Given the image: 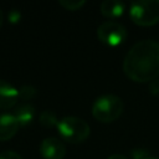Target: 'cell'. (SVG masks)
<instances>
[{
	"instance_id": "ffe728a7",
	"label": "cell",
	"mask_w": 159,
	"mask_h": 159,
	"mask_svg": "<svg viewBox=\"0 0 159 159\" xmlns=\"http://www.w3.org/2000/svg\"><path fill=\"white\" fill-rule=\"evenodd\" d=\"M143 159H159L158 157H152V155H149V157H145V158H143Z\"/></svg>"
},
{
	"instance_id": "2e32d148",
	"label": "cell",
	"mask_w": 159,
	"mask_h": 159,
	"mask_svg": "<svg viewBox=\"0 0 159 159\" xmlns=\"http://www.w3.org/2000/svg\"><path fill=\"white\" fill-rule=\"evenodd\" d=\"M20 19H21V14H20V11H19L17 9H11V10L9 11V14H7V20H9V22L16 24V22H19Z\"/></svg>"
},
{
	"instance_id": "ba28073f",
	"label": "cell",
	"mask_w": 159,
	"mask_h": 159,
	"mask_svg": "<svg viewBox=\"0 0 159 159\" xmlns=\"http://www.w3.org/2000/svg\"><path fill=\"white\" fill-rule=\"evenodd\" d=\"M20 124L12 113L0 114V142L10 140L19 130Z\"/></svg>"
},
{
	"instance_id": "52a82bcc",
	"label": "cell",
	"mask_w": 159,
	"mask_h": 159,
	"mask_svg": "<svg viewBox=\"0 0 159 159\" xmlns=\"http://www.w3.org/2000/svg\"><path fill=\"white\" fill-rule=\"evenodd\" d=\"M19 101V88L10 82L0 80V109H10Z\"/></svg>"
},
{
	"instance_id": "e0dca14e",
	"label": "cell",
	"mask_w": 159,
	"mask_h": 159,
	"mask_svg": "<svg viewBox=\"0 0 159 159\" xmlns=\"http://www.w3.org/2000/svg\"><path fill=\"white\" fill-rule=\"evenodd\" d=\"M149 91L154 96H159V77L149 82Z\"/></svg>"
},
{
	"instance_id": "44dd1931",
	"label": "cell",
	"mask_w": 159,
	"mask_h": 159,
	"mask_svg": "<svg viewBox=\"0 0 159 159\" xmlns=\"http://www.w3.org/2000/svg\"><path fill=\"white\" fill-rule=\"evenodd\" d=\"M158 43H159V40H158Z\"/></svg>"
},
{
	"instance_id": "d6986e66",
	"label": "cell",
	"mask_w": 159,
	"mask_h": 159,
	"mask_svg": "<svg viewBox=\"0 0 159 159\" xmlns=\"http://www.w3.org/2000/svg\"><path fill=\"white\" fill-rule=\"evenodd\" d=\"M2 22H4V12H2L1 9H0V27H1Z\"/></svg>"
},
{
	"instance_id": "6da1fadb",
	"label": "cell",
	"mask_w": 159,
	"mask_h": 159,
	"mask_svg": "<svg viewBox=\"0 0 159 159\" xmlns=\"http://www.w3.org/2000/svg\"><path fill=\"white\" fill-rule=\"evenodd\" d=\"M122 68L134 82H152L159 77V43L142 40L134 43L124 56Z\"/></svg>"
},
{
	"instance_id": "7a4b0ae2",
	"label": "cell",
	"mask_w": 159,
	"mask_h": 159,
	"mask_svg": "<svg viewBox=\"0 0 159 159\" xmlns=\"http://www.w3.org/2000/svg\"><path fill=\"white\" fill-rule=\"evenodd\" d=\"M124 109V103L116 94H103L96 98L92 104V116L103 123H109L120 117Z\"/></svg>"
},
{
	"instance_id": "4fadbf2b",
	"label": "cell",
	"mask_w": 159,
	"mask_h": 159,
	"mask_svg": "<svg viewBox=\"0 0 159 159\" xmlns=\"http://www.w3.org/2000/svg\"><path fill=\"white\" fill-rule=\"evenodd\" d=\"M58 2L62 7H65L66 10H70V11L80 10L86 4L84 0H60Z\"/></svg>"
},
{
	"instance_id": "7c38bea8",
	"label": "cell",
	"mask_w": 159,
	"mask_h": 159,
	"mask_svg": "<svg viewBox=\"0 0 159 159\" xmlns=\"http://www.w3.org/2000/svg\"><path fill=\"white\" fill-rule=\"evenodd\" d=\"M36 88L31 84H25L19 88V101H30L36 96Z\"/></svg>"
},
{
	"instance_id": "3957f363",
	"label": "cell",
	"mask_w": 159,
	"mask_h": 159,
	"mask_svg": "<svg viewBox=\"0 0 159 159\" xmlns=\"http://www.w3.org/2000/svg\"><path fill=\"white\" fill-rule=\"evenodd\" d=\"M56 127L60 135L66 142H70L73 144L84 142L91 133V128L88 123L84 119L75 116L63 117L62 119L58 120Z\"/></svg>"
},
{
	"instance_id": "8fae6325",
	"label": "cell",
	"mask_w": 159,
	"mask_h": 159,
	"mask_svg": "<svg viewBox=\"0 0 159 159\" xmlns=\"http://www.w3.org/2000/svg\"><path fill=\"white\" fill-rule=\"evenodd\" d=\"M40 123L45 127H53V125H57L58 120H57V116L53 111L51 109H45L41 112L40 114V118H39Z\"/></svg>"
},
{
	"instance_id": "277c9868",
	"label": "cell",
	"mask_w": 159,
	"mask_h": 159,
	"mask_svg": "<svg viewBox=\"0 0 159 159\" xmlns=\"http://www.w3.org/2000/svg\"><path fill=\"white\" fill-rule=\"evenodd\" d=\"M130 20L139 26H153L159 22V0H138L129 6Z\"/></svg>"
},
{
	"instance_id": "5b68a950",
	"label": "cell",
	"mask_w": 159,
	"mask_h": 159,
	"mask_svg": "<svg viewBox=\"0 0 159 159\" xmlns=\"http://www.w3.org/2000/svg\"><path fill=\"white\" fill-rule=\"evenodd\" d=\"M98 40L107 46H119L127 39L125 27L117 21H104L97 27Z\"/></svg>"
},
{
	"instance_id": "9c48e42d",
	"label": "cell",
	"mask_w": 159,
	"mask_h": 159,
	"mask_svg": "<svg viewBox=\"0 0 159 159\" xmlns=\"http://www.w3.org/2000/svg\"><path fill=\"white\" fill-rule=\"evenodd\" d=\"M101 14L108 19L120 17L125 11V2L119 0H104L101 2Z\"/></svg>"
},
{
	"instance_id": "5bb4252c",
	"label": "cell",
	"mask_w": 159,
	"mask_h": 159,
	"mask_svg": "<svg viewBox=\"0 0 159 159\" xmlns=\"http://www.w3.org/2000/svg\"><path fill=\"white\" fill-rule=\"evenodd\" d=\"M130 157H132V159H143L145 157H149V152L147 149L135 148L130 152Z\"/></svg>"
},
{
	"instance_id": "9a60e30c",
	"label": "cell",
	"mask_w": 159,
	"mask_h": 159,
	"mask_svg": "<svg viewBox=\"0 0 159 159\" xmlns=\"http://www.w3.org/2000/svg\"><path fill=\"white\" fill-rule=\"evenodd\" d=\"M0 159H22V157L15 150H4L0 153Z\"/></svg>"
},
{
	"instance_id": "30bf717a",
	"label": "cell",
	"mask_w": 159,
	"mask_h": 159,
	"mask_svg": "<svg viewBox=\"0 0 159 159\" xmlns=\"http://www.w3.org/2000/svg\"><path fill=\"white\" fill-rule=\"evenodd\" d=\"M35 107L32 104H29V103H24L21 106H17L14 111V116L15 118L17 119L20 127H25L27 124H30L35 117Z\"/></svg>"
},
{
	"instance_id": "ac0fdd59",
	"label": "cell",
	"mask_w": 159,
	"mask_h": 159,
	"mask_svg": "<svg viewBox=\"0 0 159 159\" xmlns=\"http://www.w3.org/2000/svg\"><path fill=\"white\" fill-rule=\"evenodd\" d=\"M107 159H128V158L124 157V155H122V154H112Z\"/></svg>"
},
{
	"instance_id": "8992f818",
	"label": "cell",
	"mask_w": 159,
	"mask_h": 159,
	"mask_svg": "<svg viewBox=\"0 0 159 159\" xmlns=\"http://www.w3.org/2000/svg\"><path fill=\"white\" fill-rule=\"evenodd\" d=\"M40 153L43 159H63L66 155V147L61 139L47 137L40 144Z\"/></svg>"
}]
</instances>
